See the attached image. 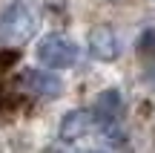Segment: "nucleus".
I'll list each match as a JSON object with an SVG mask.
<instances>
[{
  "instance_id": "obj_1",
  "label": "nucleus",
  "mask_w": 155,
  "mask_h": 153,
  "mask_svg": "<svg viewBox=\"0 0 155 153\" xmlns=\"http://www.w3.org/2000/svg\"><path fill=\"white\" fill-rule=\"evenodd\" d=\"M40 26V9L35 0H12L0 12V43L20 46L32 40V35Z\"/></svg>"
},
{
  "instance_id": "obj_2",
  "label": "nucleus",
  "mask_w": 155,
  "mask_h": 153,
  "mask_svg": "<svg viewBox=\"0 0 155 153\" xmlns=\"http://www.w3.org/2000/svg\"><path fill=\"white\" fill-rule=\"evenodd\" d=\"M35 55H38V61L43 64V67H49L52 72H55V69L75 67V61H78V46H75V40L66 38V35L52 32V35H46V38L38 43Z\"/></svg>"
},
{
  "instance_id": "obj_3",
  "label": "nucleus",
  "mask_w": 155,
  "mask_h": 153,
  "mask_svg": "<svg viewBox=\"0 0 155 153\" xmlns=\"http://www.w3.org/2000/svg\"><path fill=\"white\" fill-rule=\"evenodd\" d=\"M95 124L98 130L104 133L106 139L112 142H121V116H124V101H121V92L118 90H104L95 101Z\"/></svg>"
},
{
  "instance_id": "obj_4",
  "label": "nucleus",
  "mask_w": 155,
  "mask_h": 153,
  "mask_svg": "<svg viewBox=\"0 0 155 153\" xmlns=\"http://www.w3.org/2000/svg\"><path fill=\"white\" fill-rule=\"evenodd\" d=\"M20 81H23V87H26L29 92H35V96H40V98H55V96L63 92L61 75L46 72V69H26Z\"/></svg>"
},
{
  "instance_id": "obj_5",
  "label": "nucleus",
  "mask_w": 155,
  "mask_h": 153,
  "mask_svg": "<svg viewBox=\"0 0 155 153\" xmlns=\"http://www.w3.org/2000/svg\"><path fill=\"white\" fill-rule=\"evenodd\" d=\"M92 124H95L92 110H69L61 121V139L63 142H78L92 130Z\"/></svg>"
},
{
  "instance_id": "obj_6",
  "label": "nucleus",
  "mask_w": 155,
  "mask_h": 153,
  "mask_svg": "<svg viewBox=\"0 0 155 153\" xmlns=\"http://www.w3.org/2000/svg\"><path fill=\"white\" fill-rule=\"evenodd\" d=\"M89 52L98 61H115L118 58V38L109 26H95L89 32Z\"/></svg>"
},
{
  "instance_id": "obj_7",
  "label": "nucleus",
  "mask_w": 155,
  "mask_h": 153,
  "mask_svg": "<svg viewBox=\"0 0 155 153\" xmlns=\"http://www.w3.org/2000/svg\"><path fill=\"white\" fill-rule=\"evenodd\" d=\"M138 49H141V55H144V58H155V29H147V32L141 35Z\"/></svg>"
},
{
  "instance_id": "obj_8",
  "label": "nucleus",
  "mask_w": 155,
  "mask_h": 153,
  "mask_svg": "<svg viewBox=\"0 0 155 153\" xmlns=\"http://www.w3.org/2000/svg\"><path fill=\"white\" fill-rule=\"evenodd\" d=\"M12 61H15V52H12V55H3V58H0V67H3V64H12Z\"/></svg>"
},
{
  "instance_id": "obj_9",
  "label": "nucleus",
  "mask_w": 155,
  "mask_h": 153,
  "mask_svg": "<svg viewBox=\"0 0 155 153\" xmlns=\"http://www.w3.org/2000/svg\"><path fill=\"white\" fill-rule=\"evenodd\" d=\"M86 153H104V150H86Z\"/></svg>"
}]
</instances>
